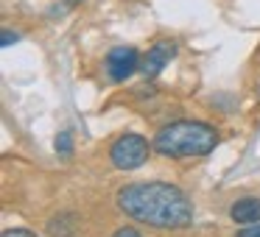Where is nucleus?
I'll return each instance as SVG.
<instances>
[{"mask_svg":"<svg viewBox=\"0 0 260 237\" xmlns=\"http://www.w3.org/2000/svg\"><path fill=\"white\" fill-rule=\"evenodd\" d=\"M12 42H20V34H17V31H12V28H3V36H0V45H3V48H9Z\"/></svg>","mask_w":260,"mask_h":237,"instance_id":"9d476101","label":"nucleus"},{"mask_svg":"<svg viewBox=\"0 0 260 237\" xmlns=\"http://www.w3.org/2000/svg\"><path fill=\"white\" fill-rule=\"evenodd\" d=\"M140 62H143V56L137 53V48L118 45V48H112V51L107 53V59H104V70H107L109 81L120 84V81L132 78L135 70H140Z\"/></svg>","mask_w":260,"mask_h":237,"instance_id":"20e7f679","label":"nucleus"},{"mask_svg":"<svg viewBox=\"0 0 260 237\" xmlns=\"http://www.w3.org/2000/svg\"><path fill=\"white\" fill-rule=\"evenodd\" d=\"M174 56H176V45H174L171 40H159V42H154V45L148 48V53L143 56V62H140V73L146 75L148 81L157 78V75L165 70V64H168Z\"/></svg>","mask_w":260,"mask_h":237,"instance_id":"39448f33","label":"nucleus"},{"mask_svg":"<svg viewBox=\"0 0 260 237\" xmlns=\"http://www.w3.org/2000/svg\"><path fill=\"white\" fill-rule=\"evenodd\" d=\"M154 151L162 156L187 159V156H207L218 145V131L202 120H174L162 126L154 137Z\"/></svg>","mask_w":260,"mask_h":237,"instance_id":"f03ea898","label":"nucleus"},{"mask_svg":"<svg viewBox=\"0 0 260 237\" xmlns=\"http://www.w3.org/2000/svg\"><path fill=\"white\" fill-rule=\"evenodd\" d=\"M118 209L132 220L157 229H185L193 223V204L179 187L165 181L126 184L118 190Z\"/></svg>","mask_w":260,"mask_h":237,"instance_id":"f257e3e1","label":"nucleus"},{"mask_svg":"<svg viewBox=\"0 0 260 237\" xmlns=\"http://www.w3.org/2000/svg\"><path fill=\"white\" fill-rule=\"evenodd\" d=\"M235 237H260V223H252V226H246V229H241Z\"/></svg>","mask_w":260,"mask_h":237,"instance_id":"f8f14e48","label":"nucleus"},{"mask_svg":"<svg viewBox=\"0 0 260 237\" xmlns=\"http://www.w3.org/2000/svg\"><path fill=\"white\" fill-rule=\"evenodd\" d=\"M154 145H148L146 137L140 134H123L112 142V151H109V159L118 170H135L140 168L143 162L148 159V151Z\"/></svg>","mask_w":260,"mask_h":237,"instance_id":"7ed1b4c3","label":"nucleus"},{"mask_svg":"<svg viewBox=\"0 0 260 237\" xmlns=\"http://www.w3.org/2000/svg\"><path fill=\"white\" fill-rule=\"evenodd\" d=\"M230 218L235 220V223H241V226L260 223V198L246 195V198H238V201H232Z\"/></svg>","mask_w":260,"mask_h":237,"instance_id":"423d86ee","label":"nucleus"},{"mask_svg":"<svg viewBox=\"0 0 260 237\" xmlns=\"http://www.w3.org/2000/svg\"><path fill=\"white\" fill-rule=\"evenodd\" d=\"M76 3H81V0H62V3L48 9V17H62V14H68V9H73Z\"/></svg>","mask_w":260,"mask_h":237,"instance_id":"1a4fd4ad","label":"nucleus"},{"mask_svg":"<svg viewBox=\"0 0 260 237\" xmlns=\"http://www.w3.org/2000/svg\"><path fill=\"white\" fill-rule=\"evenodd\" d=\"M79 229V218L73 212H59L56 218L48 220V234L51 237H73Z\"/></svg>","mask_w":260,"mask_h":237,"instance_id":"0eeeda50","label":"nucleus"},{"mask_svg":"<svg viewBox=\"0 0 260 237\" xmlns=\"http://www.w3.org/2000/svg\"><path fill=\"white\" fill-rule=\"evenodd\" d=\"M112 237H140V231H137V229H132V226H123V229H118Z\"/></svg>","mask_w":260,"mask_h":237,"instance_id":"ddd939ff","label":"nucleus"},{"mask_svg":"<svg viewBox=\"0 0 260 237\" xmlns=\"http://www.w3.org/2000/svg\"><path fill=\"white\" fill-rule=\"evenodd\" d=\"M56 153H59L62 159H70V156H73V134H70L68 129L56 134Z\"/></svg>","mask_w":260,"mask_h":237,"instance_id":"6e6552de","label":"nucleus"},{"mask_svg":"<svg viewBox=\"0 0 260 237\" xmlns=\"http://www.w3.org/2000/svg\"><path fill=\"white\" fill-rule=\"evenodd\" d=\"M0 237H37L34 231H28V229H6Z\"/></svg>","mask_w":260,"mask_h":237,"instance_id":"9b49d317","label":"nucleus"}]
</instances>
